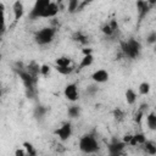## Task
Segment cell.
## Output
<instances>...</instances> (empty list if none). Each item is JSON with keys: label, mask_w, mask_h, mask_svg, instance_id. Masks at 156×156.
Instances as JSON below:
<instances>
[{"label": "cell", "mask_w": 156, "mask_h": 156, "mask_svg": "<svg viewBox=\"0 0 156 156\" xmlns=\"http://www.w3.org/2000/svg\"><path fill=\"white\" fill-rule=\"evenodd\" d=\"M15 71L16 73L18 74V77L21 78L24 88H26V94L29 99H34L35 98V94H37V90H35V87H37V82L38 79L34 78L28 71L27 68L21 63V62H17L16 67H15Z\"/></svg>", "instance_id": "1"}, {"label": "cell", "mask_w": 156, "mask_h": 156, "mask_svg": "<svg viewBox=\"0 0 156 156\" xmlns=\"http://www.w3.org/2000/svg\"><path fill=\"white\" fill-rule=\"evenodd\" d=\"M121 50L126 57L134 60V58H138L140 56L141 45L136 39L129 38L126 41H121Z\"/></svg>", "instance_id": "2"}, {"label": "cell", "mask_w": 156, "mask_h": 156, "mask_svg": "<svg viewBox=\"0 0 156 156\" xmlns=\"http://www.w3.org/2000/svg\"><path fill=\"white\" fill-rule=\"evenodd\" d=\"M100 149L96 136L91 133H87L79 139V150L84 154H95Z\"/></svg>", "instance_id": "3"}, {"label": "cell", "mask_w": 156, "mask_h": 156, "mask_svg": "<svg viewBox=\"0 0 156 156\" xmlns=\"http://www.w3.org/2000/svg\"><path fill=\"white\" fill-rule=\"evenodd\" d=\"M55 34H56V29L54 27H45L34 34V40L38 45L44 46V45L50 44L54 40Z\"/></svg>", "instance_id": "4"}, {"label": "cell", "mask_w": 156, "mask_h": 156, "mask_svg": "<svg viewBox=\"0 0 156 156\" xmlns=\"http://www.w3.org/2000/svg\"><path fill=\"white\" fill-rule=\"evenodd\" d=\"M50 0H35L30 12H29V18L30 20H37V18H41L43 13L45 11V9L48 7V5L50 4Z\"/></svg>", "instance_id": "5"}, {"label": "cell", "mask_w": 156, "mask_h": 156, "mask_svg": "<svg viewBox=\"0 0 156 156\" xmlns=\"http://www.w3.org/2000/svg\"><path fill=\"white\" fill-rule=\"evenodd\" d=\"M55 134L58 136V139L61 141H66L71 138L72 135V124L69 122H65L61 127H58L56 130H55Z\"/></svg>", "instance_id": "6"}, {"label": "cell", "mask_w": 156, "mask_h": 156, "mask_svg": "<svg viewBox=\"0 0 156 156\" xmlns=\"http://www.w3.org/2000/svg\"><path fill=\"white\" fill-rule=\"evenodd\" d=\"M63 95L65 98L68 100V101H77L79 99V93H78V88H77V84L76 83H69L65 87V90H63Z\"/></svg>", "instance_id": "7"}, {"label": "cell", "mask_w": 156, "mask_h": 156, "mask_svg": "<svg viewBox=\"0 0 156 156\" xmlns=\"http://www.w3.org/2000/svg\"><path fill=\"white\" fill-rule=\"evenodd\" d=\"M127 146V144L122 140H117V139H113L108 145H107V149H108V154L110 155H119L123 152L124 147Z\"/></svg>", "instance_id": "8"}, {"label": "cell", "mask_w": 156, "mask_h": 156, "mask_svg": "<svg viewBox=\"0 0 156 156\" xmlns=\"http://www.w3.org/2000/svg\"><path fill=\"white\" fill-rule=\"evenodd\" d=\"M101 32L106 35V37H115L116 33L118 32V23L116 20H112L111 22L108 23H105L102 27H101Z\"/></svg>", "instance_id": "9"}, {"label": "cell", "mask_w": 156, "mask_h": 156, "mask_svg": "<svg viewBox=\"0 0 156 156\" xmlns=\"http://www.w3.org/2000/svg\"><path fill=\"white\" fill-rule=\"evenodd\" d=\"M12 11H13V22L15 23H17L21 18H22V16H23V13H24V6H23V4H22V1L21 0H16L15 2H13V5H12Z\"/></svg>", "instance_id": "10"}, {"label": "cell", "mask_w": 156, "mask_h": 156, "mask_svg": "<svg viewBox=\"0 0 156 156\" xmlns=\"http://www.w3.org/2000/svg\"><path fill=\"white\" fill-rule=\"evenodd\" d=\"M91 79H93L96 84H99V83H105V82L108 80V72H107L106 69H104V68H100V69L95 71V72L91 74Z\"/></svg>", "instance_id": "11"}, {"label": "cell", "mask_w": 156, "mask_h": 156, "mask_svg": "<svg viewBox=\"0 0 156 156\" xmlns=\"http://www.w3.org/2000/svg\"><path fill=\"white\" fill-rule=\"evenodd\" d=\"M136 9H138V15H139V21H141L151 9V6L147 4L146 0H138L136 2Z\"/></svg>", "instance_id": "12"}, {"label": "cell", "mask_w": 156, "mask_h": 156, "mask_svg": "<svg viewBox=\"0 0 156 156\" xmlns=\"http://www.w3.org/2000/svg\"><path fill=\"white\" fill-rule=\"evenodd\" d=\"M57 12H58V6H57V4L51 1V2L48 5V7L45 9V11H44L41 18H52V17H55V16L57 15Z\"/></svg>", "instance_id": "13"}, {"label": "cell", "mask_w": 156, "mask_h": 156, "mask_svg": "<svg viewBox=\"0 0 156 156\" xmlns=\"http://www.w3.org/2000/svg\"><path fill=\"white\" fill-rule=\"evenodd\" d=\"M146 141V138L143 133H136V134H133L132 138H130V141L128 145L130 146H136V145H143L144 143Z\"/></svg>", "instance_id": "14"}, {"label": "cell", "mask_w": 156, "mask_h": 156, "mask_svg": "<svg viewBox=\"0 0 156 156\" xmlns=\"http://www.w3.org/2000/svg\"><path fill=\"white\" fill-rule=\"evenodd\" d=\"M40 67H41V66H39L35 61H32V62H29V65L26 66L27 71H28L34 78H37V79H38V77L40 76Z\"/></svg>", "instance_id": "15"}, {"label": "cell", "mask_w": 156, "mask_h": 156, "mask_svg": "<svg viewBox=\"0 0 156 156\" xmlns=\"http://www.w3.org/2000/svg\"><path fill=\"white\" fill-rule=\"evenodd\" d=\"M72 39H73V41H76V43H78V44H82V45H85V44H88V41H89L88 37H87L84 33H82V32H76V33L72 35Z\"/></svg>", "instance_id": "16"}, {"label": "cell", "mask_w": 156, "mask_h": 156, "mask_svg": "<svg viewBox=\"0 0 156 156\" xmlns=\"http://www.w3.org/2000/svg\"><path fill=\"white\" fill-rule=\"evenodd\" d=\"M146 126L150 130H156V112H150L146 116Z\"/></svg>", "instance_id": "17"}, {"label": "cell", "mask_w": 156, "mask_h": 156, "mask_svg": "<svg viewBox=\"0 0 156 156\" xmlns=\"http://www.w3.org/2000/svg\"><path fill=\"white\" fill-rule=\"evenodd\" d=\"M93 61H94V56H93V54H88V55H84V57L82 58V61H80V63H79V67H78V69H83V68H87V67H89V66L93 63Z\"/></svg>", "instance_id": "18"}, {"label": "cell", "mask_w": 156, "mask_h": 156, "mask_svg": "<svg viewBox=\"0 0 156 156\" xmlns=\"http://www.w3.org/2000/svg\"><path fill=\"white\" fill-rule=\"evenodd\" d=\"M124 96H126V101H127L128 105H133V104L136 101V93H135L132 88H128V89L126 90Z\"/></svg>", "instance_id": "19"}, {"label": "cell", "mask_w": 156, "mask_h": 156, "mask_svg": "<svg viewBox=\"0 0 156 156\" xmlns=\"http://www.w3.org/2000/svg\"><path fill=\"white\" fill-rule=\"evenodd\" d=\"M141 147H143V150H144L146 154H149V155H155V154H156V145H155L152 141L146 140V141L141 145Z\"/></svg>", "instance_id": "20"}, {"label": "cell", "mask_w": 156, "mask_h": 156, "mask_svg": "<svg viewBox=\"0 0 156 156\" xmlns=\"http://www.w3.org/2000/svg\"><path fill=\"white\" fill-rule=\"evenodd\" d=\"M67 115H68V117H71V118H77V117H79V115H80V108H79V106H77V105L69 106L68 110H67Z\"/></svg>", "instance_id": "21"}, {"label": "cell", "mask_w": 156, "mask_h": 156, "mask_svg": "<svg viewBox=\"0 0 156 156\" xmlns=\"http://www.w3.org/2000/svg\"><path fill=\"white\" fill-rule=\"evenodd\" d=\"M55 68L60 74H63V76H68L73 72L72 66H55Z\"/></svg>", "instance_id": "22"}, {"label": "cell", "mask_w": 156, "mask_h": 156, "mask_svg": "<svg viewBox=\"0 0 156 156\" xmlns=\"http://www.w3.org/2000/svg\"><path fill=\"white\" fill-rule=\"evenodd\" d=\"M46 112H48V108H46L45 106L38 105V106L35 107V110H34V117H37V118H43Z\"/></svg>", "instance_id": "23"}, {"label": "cell", "mask_w": 156, "mask_h": 156, "mask_svg": "<svg viewBox=\"0 0 156 156\" xmlns=\"http://www.w3.org/2000/svg\"><path fill=\"white\" fill-rule=\"evenodd\" d=\"M79 4H80L79 0H68V12L74 13L76 11H78Z\"/></svg>", "instance_id": "24"}, {"label": "cell", "mask_w": 156, "mask_h": 156, "mask_svg": "<svg viewBox=\"0 0 156 156\" xmlns=\"http://www.w3.org/2000/svg\"><path fill=\"white\" fill-rule=\"evenodd\" d=\"M55 65H56V66H71V58L67 57V56L58 57V58H56Z\"/></svg>", "instance_id": "25"}, {"label": "cell", "mask_w": 156, "mask_h": 156, "mask_svg": "<svg viewBox=\"0 0 156 156\" xmlns=\"http://www.w3.org/2000/svg\"><path fill=\"white\" fill-rule=\"evenodd\" d=\"M139 93L141 94V95H147L149 93H150V89H151V87H150V84L147 83V82H143V83H140V85H139Z\"/></svg>", "instance_id": "26"}, {"label": "cell", "mask_w": 156, "mask_h": 156, "mask_svg": "<svg viewBox=\"0 0 156 156\" xmlns=\"http://www.w3.org/2000/svg\"><path fill=\"white\" fill-rule=\"evenodd\" d=\"M23 146H24V149H26V151H27V154H28L29 156H35V155H37V151H35V149L33 147V145H32L30 143L24 141V143H23Z\"/></svg>", "instance_id": "27"}, {"label": "cell", "mask_w": 156, "mask_h": 156, "mask_svg": "<svg viewBox=\"0 0 156 156\" xmlns=\"http://www.w3.org/2000/svg\"><path fill=\"white\" fill-rule=\"evenodd\" d=\"M112 115H113V117H115V119L116 121H122L123 118H124V112L121 110V108H116V110H113V112H112Z\"/></svg>", "instance_id": "28"}, {"label": "cell", "mask_w": 156, "mask_h": 156, "mask_svg": "<svg viewBox=\"0 0 156 156\" xmlns=\"http://www.w3.org/2000/svg\"><path fill=\"white\" fill-rule=\"evenodd\" d=\"M99 91V88H98V85H89V87H87V94L88 95H90V96H94L96 93Z\"/></svg>", "instance_id": "29"}, {"label": "cell", "mask_w": 156, "mask_h": 156, "mask_svg": "<svg viewBox=\"0 0 156 156\" xmlns=\"http://www.w3.org/2000/svg\"><path fill=\"white\" fill-rule=\"evenodd\" d=\"M146 43L150 44V45H155L156 44V32H151L146 37Z\"/></svg>", "instance_id": "30"}, {"label": "cell", "mask_w": 156, "mask_h": 156, "mask_svg": "<svg viewBox=\"0 0 156 156\" xmlns=\"http://www.w3.org/2000/svg\"><path fill=\"white\" fill-rule=\"evenodd\" d=\"M49 72H50V67L48 65H41V67H40V74L44 76V77H46L49 74Z\"/></svg>", "instance_id": "31"}, {"label": "cell", "mask_w": 156, "mask_h": 156, "mask_svg": "<svg viewBox=\"0 0 156 156\" xmlns=\"http://www.w3.org/2000/svg\"><path fill=\"white\" fill-rule=\"evenodd\" d=\"M93 1H95V0H83V1H80V4H79V7H78V11H82L87 5H89V4H91Z\"/></svg>", "instance_id": "32"}, {"label": "cell", "mask_w": 156, "mask_h": 156, "mask_svg": "<svg viewBox=\"0 0 156 156\" xmlns=\"http://www.w3.org/2000/svg\"><path fill=\"white\" fill-rule=\"evenodd\" d=\"M26 154H27V151H23V150H20V149L15 151V155H16V156H23V155H26Z\"/></svg>", "instance_id": "33"}, {"label": "cell", "mask_w": 156, "mask_h": 156, "mask_svg": "<svg viewBox=\"0 0 156 156\" xmlns=\"http://www.w3.org/2000/svg\"><path fill=\"white\" fill-rule=\"evenodd\" d=\"M146 1H147V4H149L151 7L156 6V0H146Z\"/></svg>", "instance_id": "34"}, {"label": "cell", "mask_w": 156, "mask_h": 156, "mask_svg": "<svg viewBox=\"0 0 156 156\" xmlns=\"http://www.w3.org/2000/svg\"><path fill=\"white\" fill-rule=\"evenodd\" d=\"M83 54H84V55L91 54V49H84V50H83Z\"/></svg>", "instance_id": "35"}, {"label": "cell", "mask_w": 156, "mask_h": 156, "mask_svg": "<svg viewBox=\"0 0 156 156\" xmlns=\"http://www.w3.org/2000/svg\"><path fill=\"white\" fill-rule=\"evenodd\" d=\"M154 52H156V44L154 45Z\"/></svg>", "instance_id": "36"}, {"label": "cell", "mask_w": 156, "mask_h": 156, "mask_svg": "<svg viewBox=\"0 0 156 156\" xmlns=\"http://www.w3.org/2000/svg\"><path fill=\"white\" fill-rule=\"evenodd\" d=\"M62 1H65V0H57V2H62Z\"/></svg>", "instance_id": "37"}, {"label": "cell", "mask_w": 156, "mask_h": 156, "mask_svg": "<svg viewBox=\"0 0 156 156\" xmlns=\"http://www.w3.org/2000/svg\"><path fill=\"white\" fill-rule=\"evenodd\" d=\"M155 112H156V111H155Z\"/></svg>", "instance_id": "38"}]
</instances>
